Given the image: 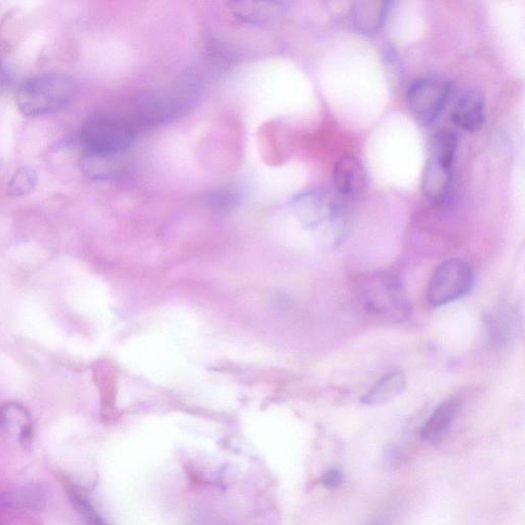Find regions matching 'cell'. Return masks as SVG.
Instances as JSON below:
<instances>
[{
	"label": "cell",
	"mask_w": 525,
	"mask_h": 525,
	"mask_svg": "<svg viewBox=\"0 0 525 525\" xmlns=\"http://www.w3.org/2000/svg\"><path fill=\"white\" fill-rule=\"evenodd\" d=\"M124 154L87 152L80 163L83 173L92 180L107 181L119 177L126 171Z\"/></svg>",
	"instance_id": "cell-10"
},
{
	"label": "cell",
	"mask_w": 525,
	"mask_h": 525,
	"mask_svg": "<svg viewBox=\"0 0 525 525\" xmlns=\"http://www.w3.org/2000/svg\"><path fill=\"white\" fill-rule=\"evenodd\" d=\"M37 180V174L33 169L23 167L12 177L8 193L13 197L26 196L35 189Z\"/></svg>",
	"instance_id": "cell-17"
},
{
	"label": "cell",
	"mask_w": 525,
	"mask_h": 525,
	"mask_svg": "<svg viewBox=\"0 0 525 525\" xmlns=\"http://www.w3.org/2000/svg\"><path fill=\"white\" fill-rule=\"evenodd\" d=\"M462 407L459 397L444 400L423 425L420 435L423 440L434 442L446 435L456 421Z\"/></svg>",
	"instance_id": "cell-11"
},
{
	"label": "cell",
	"mask_w": 525,
	"mask_h": 525,
	"mask_svg": "<svg viewBox=\"0 0 525 525\" xmlns=\"http://www.w3.org/2000/svg\"><path fill=\"white\" fill-rule=\"evenodd\" d=\"M389 11V3L380 0L356 2L351 8L354 27L366 34L376 33L383 26Z\"/></svg>",
	"instance_id": "cell-12"
},
{
	"label": "cell",
	"mask_w": 525,
	"mask_h": 525,
	"mask_svg": "<svg viewBox=\"0 0 525 525\" xmlns=\"http://www.w3.org/2000/svg\"><path fill=\"white\" fill-rule=\"evenodd\" d=\"M363 304L377 315L392 321H403L410 315L411 305L400 279L390 272H379L366 282Z\"/></svg>",
	"instance_id": "cell-3"
},
{
	"label": "cell",
	"mask_w": 525,
	"mask_h": 525,
	"mask_svg": "<svg viewBox=\"0 0 525 525\" xmlns=\"http://www.w3.org/2000/svg\"><path fill=\"white\" fill-rule=\"evenodd\" d=\"M0 429L20 443L26 444L32 437V421L29 413L17 403L0 408Z\"/></svg>",
	"instance_id": "cell-15"
},
{
	"label": "cell",
	"mask_w": 525,
	"mask_h": 525,
	"mask_svg": "<svg viewBox=\"0 0 525 525\" xmlns=\"http://www.w3.org/2000/svg\"><path fill=\"white\" fill-rule=\"evenodd\" d=\"M457 148V136L450 131H441L434 135L431 140L430 156L440 161L443 165L453 167Z\"/></svg>",
	"instance_id": "cell-16"
},
{
	"label": "cell",
	"mask_w": 525,
	"mask_h": 525,
	"mask_svg": "<svg viewBox=\"0 0 525 525\" xmlns=\"http://www.w3.org/2000/svg\"><path fill=\"white\" fill-rule=\"evenodd\" d=\"M407 388L406 375L401 371H393L379 380L365 395L361 402L365 406L377 407L399 396Z\"/></svg>",
	"instance_id": "cell-14"
},
{
	"label": "cell",
	"mask_w": 525,
	"mask_h": 525,
	"mask_svg": "<svg viewBox=\"0 0 525 525\" xmlns=\"http://www.w3.org/2000/svg\"><path fill=\"white\" fill-rule=\"evenodd\" d=\"M452 120L464 131H479L486 120V99L479 91H467L455 105Z\"/></svg>",
	"instance_id": "cell-8"
},
{
	"label": "cell",
	"mask_w": 525,
	"mask_h": 525,
	"mask_svg": "<svg viewBox=\"0 0 525 525\" xmlns=\"http://www.w3.org/2000/svg\"><path fill=\"white\" fill-rule=\"evenodd\" d=\"M296 209L305 226L321 229L327 242L338 247L351 227V216L344 201L334 193L313 190L298 196Z\"/></svg>",
	"instance_id": "cell-1"
},
{
	"label": "cell",
	"mask_w": 525,
	"mask_h": 525,
	"mask_svg": "<svg viewBox=\"0 0 525 525\" xmlns=\"http://www.w3.org/2000/svg\"><path fill=\"white\" fill-rule=\"evenodd\" d=\"M137 125L132 120L98 115L82 130L87 152L125 154L136 139Z\"/></svg>",
	"instance_id": "cell-4"
},
{
	"label": "cell",
	"mask_w": 525,
	"mask_h": 525,
	"mask_svg": "<svg viewBox=\"0 0 525 525\" xmlns=\"http://www.w3.org/2000/svg\"><path fill=\"white\" fill-rule=\"evenodd\" d=\"M333 180L341 196H353L366 188L367 173L355 156L346 155L337 161Z\"/></svg>",
	"instance_id": "cell-9"
},
{
	"label": "cell",
	"mask_w": 525,
	"mask_h": 525,
	"mask_svg": "<svg viewBox=\"0 0 525 525\" xmlns=\"http://www.w3.org/2000/svg\"><path fill=\"white\" fill-rule=\"evenodd\" d=\"M211 204L218 211H229L237 204V197L231 191H219L211 197Z\"/></svg>",
	"instance_id": "cell-19"
},
{
	"label": "cell",
	"mask_w": 525,
	"mask_h": 525,
	"mask_svg": "<svg viewBox=\"0 0 525 525\" xmlns=\"http://www.w3.org/2000/svg\"><path fill=\"white\" fill-rule=\"evenodd\" d=\"M367 525H389V519L386 516H378L370 521Z\"/></svg>",
	"instance_id": "cell-21"
},
{
	"label": "cell",
	"mask_w": 525,
	"mask_h": 525,
	"mask_svg": "<svg viewBox=\"0 0 525 525\" xmlns=\"http://www.w3.org/2000/svg\"><path fill=\"white\" fill-rule=\"evenodd\" d=\"M321 482L328 491H336L342 487L344 474L338 468L329 469L321 476Z\"/></svg>",
	"instance_id": "cell-20"
},
{
	"label": "cell",
	"mask_w": 525,
	"mask_h": 525,
	"mask_svg": "<svg viewBox=\"0 0 525 525\" xmlns=\"http://www.w3.org/2000/svg\"><path fill=\"white\" fill-rule=\"evenodd\" d=\"M473 287L470 266L459 259L441 263L434 271L427 289L428 302L440 307L465 297Z\"/></svg>",
	"instance_id": "cell-5"
},
{
	"label": "cell",
	"mask_w": 525,
	"mask_h": 525,
	"mask_svg": "<svg viewBox=\"0 0 525 525\" xmlns=\"http://www.w3.org/2000/svg\"><path fill=\"white\" fill-rule=\"evenodd\" d=\"M453 182V167L443 165L429 156L425 165L422 190L429 201L435 207H441L447 204L450 197Z\"/></svg>",
	"instance_id": "cell-7"
},
{
	"label": "cell",
	"mask_w": 525,
	"mask_h": 525,
	"mask_svg": "<svg viewBox=\"0 0 525 525\" xmlns=\"http://www.w3.org/2000/svg\"><path fill=\"white\" fill-rule=\"evenodd\" d=\"M451 96V84L438 75L423 76L409 89L408 103L420 124L428 126L435 121Z\"/></svg>",
	"instance_id": "cell-6"
},
{
	"label": "cell",
	"mask_w": 525,
	"mask_h": 525,
	"mask_svg": "<svg viewBox=\"0 0 525 525\" xmlns=\"http://www.w3.org/2000/svg\"><path fill=\"white\" fill-rule=\"evenodd\" d=\"M73 80L62 74H43L30 80L20 89L16 102L25 116H40L57 112L73 99Z\"/></svg>",
	"instance_id": "cell-2"
},
{
	"label": "cell",
	"mask_w": 525,
	"mask_h": 525,
	"mask_svg": "<svg viewBox=\"0 0 525 525\" xmlns=\"http://www.w3.org/2000/svg\"><path fill=\"white\" fill-rule=\"evenodd\" d=\"M231 11L241 22L263 25L281 19L285 15L286 8L279 3L241 2L232 4Z\"/></svg>",
	"instance_id": "cell-13"
},
{
	"label": "cell",
	"mask_w": 525,
	"mask_h": 525,
	"mask_svg": "<svg viewBox=\"0 0 525 525\" xmlns=\"http://www.w3.org/2000/svg\"><path fill=\"white\" fill-rule=\"evenodd\" d=\"M68 494L76 510L82 515L85 525H108L84 496L74 489L69 490Z\"/></svg>",
	"instance_id": "cell-18"
}]
</instances>
